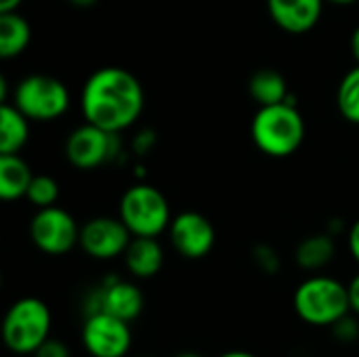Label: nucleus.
<instances>
[{"mask_svg": "<svg viewBox=\"0 0 359 357\" xmlns=\"http://www.w3.org/2000/svg\"><path fill=\"white\" fill-rule=\"evenodd\" d=\"M145 105L139 78L124 67H101L82 86L80 107L84 120L109 135L130 128Z\"/></svg>", "mask_w": 359, "mask_h": 357, "instance_id": "nucleus-1", "label": "nucleus"}, {"mask_svg": "<svg viewBox=\"0 0 359 357\" xmlns=\"http://www.w3.org/2000/svg\"><path fill=\"white\" fill-rule=\"evenodd\" d=\"M305 133V118L292 99L280 105L259 107L250 124V135L257 149L269 158L292 156L303 145Z\"/></svg>", "mask_w": 359, "mask_h": 357, "instance_id": "nucleus-2", "label": "nucleus"}, {"mask_svg": "<svg viewBox=\"0 0 359 357\" xmlns=\"http://www.w3.org/2000/svg\"><path fill=\"white\" fill-rule=\"evenodd\" d=\"M297 316L309 326H334L349 316L347 286L330 276H311L303 280L292 297Z\"/></svg>", "mask_w": 359, "mask_h": 357, "instance_id": "nucleus-3", "label": "nucleus"}, {"mask_svg": "<svg viewBox=\"0 0 359 357\" xmlns=\"http://www.w3.org/2000/svg\"><path fill=\"white\" fill-rule=\"evenodd\" d=\"M50 309L36 297L15 301L2 320V341L17 356L36 353L50 339Z\"/></svg>", "mask_w": 359, "mask_h": 357, "instance_id": "nucleus-4", "label": "nucleus"}, {"mask_svg": "<svg viewBox=\"0 0 359 357\" xmlns=\"http://www.w3.org/2000/svg\"><path fill=\"white\" fill-rule=\"evenodd\" d=\"M120 221L133 238H158L170 227L172 215L166 196L158 187L135 183L122 194Z\"/></svg>", "mask_w": 359, "mask_h": 357, "instance_id": "nucleus-5", "label": "nucleus"}, {"mask_svg": "<svg viewBox=\"0 0 359 357\" xmlns=\"http://www.w3.org/2000/svg\"><path fill=\"white\" fill-rule=\"evenodd\" d=\"M13 105L34 122L61 118L69 107L67 86L48 74H29L13 90Z\"/></svg>", "mask_w": 359, "mask_h": 357, "instance_id": "nucleus-6", "label": "nucleus"}, {"mask_svg": "<svg viewBox=\"0 0 359 357\" xmlns=\"http://www.w3.org/2000/svg\"><path fill=\"white\" fill-rule=\"evenodd\" d=\"M29 238L40 252L59 257L80 244V227L65 208L50 206L32 217Z\"/></svg>", "mask_w": 359, "mask_h": 357, "instance_id": "nucleus-7", "label": "nucleus"}, {"mask_svg": "<svg viewBox=\"0 0 359 357\" xmlns=\"http://www.w3.org/2000/svg\"><path fill=\"white\" fill-rule=\"evenodd\" d=\"M82 345L90 357H124L130 351V324L109 314H88L82 326Z\"/></svg>", "mask_w": 359, "mask_h": 357, "instance_id": "nucleus-8", "label": "nucleus"}, {"mask_svg": "<svg viewBox=\"0 0 359 357\" xmlns=\"http://www.w3.org/2000/svg\"><path fill=\"white\" fill-rule=\"evenodd\" d=\"M133 234L120 217H93L80 227V248L97 261L124 257Z\"/></svg>", "mask_w": 359, "mask_h": 357, "instance_id": "nucleus-9", "label": "nucleus"}, {"mask_svg": "<svg viewBox=\"0 0 359 357\" xmlns=\"http://www.w3.org/2000/svg\"><path fill=\"white\" fill-rule=\"evenodd\" d=\"M118 135H109L88 122L74 128L65 141V158L80 170H93L114 158Z\"/></svg>", "mask_w": 359, "mask_h": 357, "instance_id": "nucleus-10", "label": "nucleus"}, {"mask_svg": "<svg viewBox=\"0 0 359 357\" xmlns=\"http://www.w3.org/2000/svg\"><path fill=\"white\" fill-rule=\"evenodd\" d=\"M168 238L172 248L181 257L189 261H198L212 250L217 234L212 223L202 213L185 210L172 217V223L168 227Z\"/></svg>", "mask_w": 359, "mask_h": 357, "instance_id": "nucleus-11", "label": "nucleus"}, {"mask_svg": "<svg viewBox=\"0 0 359 357\" xmlns=\"http://www.w3.org/2000/svg\"><path fill=\"white\" fill-rule=\"evenodd\" d=\"M109 314L122 322H135L143 311V295L141 290L126 280H109L101 286V292L97 297V309ZM93 311V314H95Z\"/></svg>", "mask_w": 359, "mask_h": 357, "instance_id": "nucleus-12", "label": "nucleus"}, {"mask_svg": "<svg viewBox=\"0 0 359 357\" xmlns=\"http://www.w3.org/2000/svg\"><path fill=\"white\" fill-rule=\"evenodd\" d=\"M326 0H267V8L278 27L288 34L313 29L322 17Z\"/></svg>", "mask_w": 359, "mask_h": 357, "instance_id": "nucleus-13", "label": "nucleus"}, {"mask_svg": "<svg viewBox=\"0 0 359 357\" xmlns=\"http://www.w3.org/2000/svg\"><path fill=\"white\" fill-rule=\"evenodd\" d=\"M124 265L139 280L154 278L164 265V250L156 238H133L124 252Z\"/></svg>", "mask_w": 359, "mask_h": 357, "instance_id": "nucleus-14", "label": "nucleus"}, {"mask_svg": "<svg viewBox=\"0 0 359 357\" xmlns=\"http://www.w3.org/2000/svg\"><path fill=\"white\" fill-rule=\"evenodd\" d=\"M29 137V120L13 105H0V156H15L23 149Z\"/></svg>", "mask_w": 359, "mask_h": 357, "instance_id": "nucleus-15", "label": "nucleus"}, {"mask_svg": "<svg viewBox=\"0 0 359 357\" xmlns=\"http://www.w3.org/2000/svg\"><path fill=\"white\" fill-rule=\"evenodd\" d=\"M32 179H34V173L19 154L0 156V198L2 200L13 202V200L25 198Z\"/></svg>", "mask_w": 359, "mask_h": 357, "instance_id": "nucleus-16", "label": "nucleus"}, {"mask_svg": "<svg viewBox=\"0 0 359 357\" xmlns=\"http://www.w3.org/2000/svg\"><path fill=\"white\" fill-rule=\"evenodd\" d=\"M248 93L259 103V107L280 105L290 99L286 78L278 69H271V67L259 69L250 76Z\"/></svg>", "mask_w": 359, "mask_h": 357, "instance_id": "nucleus-17", "label": "nucleus"}, {"mask_svg": "<svg viewBox=\"0 0 359 357\" xmlns=\"http://www.w3.org/2000/svg\"><path fill=\"white\" fill-rule=\"evenodd\" d=\"M32 40V27L19 13L0 15V57L13 59L21 55Z\"/></svg>", "mask_w": 359, "mask_h": 357, "instance_id": "nucleus-18", "label": "nucleus"}, {"mask_svg": "<svg viewBox=\"0 0 359 357\" xmlns=\"http://www.w3.org/2000/svg\"><path fill=\"white\" fill-rule=\"evenodd\" d=\"M337 246L330 234H316L305 238L297 250H294V261L299 267L307 271H320L324 269L332 259H334Z\"/></svg>", "mask_w": 359, "mask_h": 357, "instance_id": "nucleus-19", "label": "nucleus"}, {"mask_svg": "<svg viewBox=\"0 0 359 357\" xmlns=\"http://www.w3.org/2000/svg\"><path fill=\"white\" fill-rule=\"evenodd\" d=\"M337 105L347 122L359 124V65L343 76L337 90Z\"/></svg>", "mask_w": 359, "mask_h": 357, "instance_id": "nucleus-20", "label": "nucleus"}, {"mask_svg": "<svg viewBox=\"0 0 359 357\" xmlns=\"http://www.w3.org/2000/svg\"><path fill=\"white\" fill-rule=\"evenodd\" d=\"M25 200L38 210L50 208L59 200V183L50 175H34L29 189L25 194Z\"/></svg>", "mask_w": 359, "mask_h": 357, "instance_id": "nucleus-21", "label": "nucleus"}, {"mask_svg": "<svg viewBox=\"0 0 359 357\" xmlns=\"http://www.w3.org/2000/svg\"><path fill=\"white\" fill-rule=\"evenodd\" d=\"M332 330H334V335H337V339H341L343 343H351V341H355L359 337V326L358 322L353 320V318H343L341 322H337L334 326H332Z\"/></svg>", "mask_w": 359, "mask_h": 357, "instance_id": "nucleus-22", "label": "nucleus"}, {"mask_svg": "<svg viewBox=\"0 0 359 357\" xmlns=\"http://www.w3.org/2000/svg\"><path fill=\"white\" fill-rule=\"evenodd\" d=\"M34 357H72L69 349L65 343H61L59 339H48L36 353Z\"/></svg>", "mask_w": 359, "mask_h": 357, "instance_id": "nucleus-23", "label": "nucleus"}, {"mask_svg": "<svg viewBox=\"0 0 359 357\" xmlns=\"http://www.w3.org/2000/svg\"><path fill=\"white\" fill-rule=\"evenodd\" d=\"M347 292H349V307H351V311L359 316V274L353 276V280L347 284Z\"/></svg>", "mask_w": 359, "mask_h": 357, "instance_id": "nucleus-24", "label": "nucleus"}, {"mask_svg": "<svg viewBox=\"0 0 359 357\" xmlns=\"http://www.w3.org/2000/svg\"><path fill=\"white\" fill-rule=\"evenodd\" d=\"M347 244H349V252L351 257L359 263V219L351 225L349 229V236H347Z\"/></svg>", "mask_w": 359, "mask_h": 357, "instance_id": "nucleus-25", "label": "nucleus"}, {"mask_svg": "<svg viewBox=\"0 0 359 357\" xmlns=\"http://www.w3.org/2000/svg\"><path fill=\"white\" fill-rule=\"evenodd\" d=\"M21 2L23 0H0V15L2 13H17Z\"/></svg>", "mask_w": 359, "mask_h": 357, "instance_id": "nucleus-26", "label": "nucleus"}, {"mask_svg": "<svg viewBox=\"0 0 359 357\" xmlns=\"http://www.w3.org/2000/svg\"><path fill=\"white\" fill-rule=\"evenodd\" d=\"M351 53H353V57H355L359 65V25L355 27V32L351 34Z\"/></svg>", "mask_w": 359, "mask_h": 357, "instance_id": "nucleus-27", "label": "nucleus"}, {"mask_svg": "<svg viewBox=\"0 0 359 357\" xmlns=\"http://www.w3.org/2000/svg\"><path fill=\"white\" fill-rule=\"evenodd\" d=\"M74 6H78V8H88V6H93V4H97L99 0H69Z\"/></svg>", "mask_w": 359, "mask_h": 357, "instance_id": "nucleus-28", "label": "nucleus"}, {"mask_svg": "<svg viewBox=\"0 0 359 357\" xmlns=\"http://www.w3.org/2000/svg\"><path fill=\"white\" fill-rule=\"evenodd\" d=\"M219 357H257L250 351H227V353H221Z\"/></svg>", "mask_w": 359, "mask_h": 357, "instance_id": "nucleus-29", "label": "nucleus"}, {"mask_svg": "<svg viewBox=\"0 0 359 357\" xmlns=\"http://www.w3.org/2000/svg\"><path fill=\"white\" fill-rule=\"evenodd\" d=\"M175 357H202L200 353H196V351H181V353H177Z\"/></svg>", "mask_w": 359, "mask_h": 357, "instance_id": "nucleus-30", "label": "nucleus"}, {"mask_svg": "<svg viewBox=\"0 0 359 357\" xmlns=\"http://www.w3.org/2000/svg\"><path fill=\"white\" fill-rule=\"evenodd\" d=\"M328 2H332V4H353L358 0H328Z\"/></svg>", "mask_w": 359, "mask_h": 357, "instance_id": "nucleus-31", "label": "nucleus"}]
</instances>
